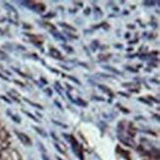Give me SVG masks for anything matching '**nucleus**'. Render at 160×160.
Returning <instances> with one entry per match:
<instances>
[{"label": "nucleus", "mask_w": 160, "mask_h": 160, "mask_svg": "<svg viewBox=\"0 0 160 160\" xmlns=\"http://www.w3.org/2000/svg\"><path fill=\"white\" fill-rule=\"evenodd\" d=\"M0 159L1 160H22V156L19 151L14 148H4L0 150Z\"/></svg>", "instance_id": "1"}, {"label": "nucleus", "mask_w": 160, "mask_h": 160, "mask_svg": "<svg viewBox=\"0 0 160 160\" xmlns=\"http://www.w3.org/2000/svg\"><path fill=\"white\" fill-rule=\"evenodd\" d=\"M17 135V137L18 138H19V140L22 143L24 146H33V143H32V140H31V138L27 136L26 134H24V133H19V132H15Z\"/></svg>", "instance_id": "2"}, {"label": "nucleus", "mask_w": 160, "mask_h": 160, "mask_svg": "<svg viewBox=\"0 0 160 160\" xmlns=\"http://www.w3.org/2000/svg\"><path fill=\"white\" fill-rule=\"evenodd\" d=\"M50 54H51V56H53L54 58H55V59H61V58H62V56H61V53L55 48H51Z\"/></svg>", "instance_id": "3"}, {"label": "nucleus", "mask_w": 160, "mask_h": 160, "mask_svg": "<svg viewBox=\"0 0 160 160\" xmlns=\"http://www.w3.org/2000/svg\"><path fill=\"white\" fill-rule=\"evenodd\" d=\"M33 10L35 12H38V13H42V12H44L46 10V6L44 4H41V3H36Z\"/></svg>", "instance_id": "4"}, {"label": "nucleus", "mask_w": 160, "mask_h": 160, "mask_svg": "<svg viewBox=\"0 0 160 160\" xmlns=\"http://www.w3.org/2000/svg\"><path fill=\"white\" fill-rule=\"evenodd\" d=\"M99 88H100V90H102L104 92H106V93H108V94L110 95V96H113V95H114V93L112 92V90H111L109 88L105 87V85H99Z\"/></svg>", "instance_id": "5"}, {"label": "nucleus", "mask_w": 160, "mask_h": 160, "mask_svg": "<svg viewBox=\"0 0 160 160\" xmlns=\"http://www.w3.org/2000/svg\"><path fill=\"white\" fill-rule=\"evenodd\" d=\"M24 100L26 101L27 103H29L30 105H32V106H34V107H37L38 109H40V110H43L44 109V107H43L41 104H37V103H34V102H32V101H30L29 99H27V98H24Z\"/></svg>", "instance_id": "6"}, {"label": "nucleus", "mask_w": 160, "mask_h": 160, "mask_svg": "<svg viewBox=\"0 0 160 160\" xmlns=\"http://www.w3.org/2000/svg\"><path fill=\"white\" fill-rule=\"evenodd\" d=\"M72 102H74L75 104H77L79 106H87V102L83 101L81 98H76V100H72Z\"/></svg>", "instance_id": "7"}, {"label": "nucleus", "mask_w": 160, "mask_h": 160, "mask_svg": "<svg viewBox=\"0 0 160 160\" xmlns=\"http://www.w3.org/2000/svg\"><path fill=\"white\" fill-rule=\"evenodd\" d=\"M59 26L65 28L66 30H70V32H76V29H74L72 26H70V25H67V24H64V23H59Z\"/></svg>", "instance_id": "8"}, {"label": "nucleus", "mask_w": 160, "mask_h": 160, "mask_svg": "<svg viewBox=\"0 0 160 160\" xmlns=\"http://www.w3.org/2000/svg\"><path fill=\"white\" fill-rule=\"evenodd\" d=\"M33 128H34V130H35V131H36V132H37V133H38V134H40V135H41L42 137H47V136H48V135H47V133H46L45 131H43L42 129H40V128H37L36 126H34Z\"/></svg>", "instance_id": "9"}, {"label": "nucleus", "mask_w": 160, "mask_h": 160, "mask_svg": "<svg viewBox=\"0 0 160 160\" xmlns=\"http://www.w3.org/2000/svg\"><path fill=\"white\" fill-rule=\"evenodd\" d=\"M104 68H105L106 70L111 71V72L115 73V74H118V75H122V72H120V71H118L117 69H114L113 67H110V66H104Z\"/></svg>", "instance_id": "10"}, {"label": "nucleus", "mask_w": 160, "mask_h": 160, "mask_svg": "<svg viewBox=\"0 0 160 160\" xmlns=\"http://www.w3.org/2000/svg\"><path fill=\"white\" fill-rule=\"evenodd\" d=\"M5 7H6V8H8L9 10H11L12 12H13L14 14H16V15H17V11H16V9H15L14 7H12L11 5H9L8 3H5Z\"/></svg>", "instance_id": "11"}, {"label": "nucleus", "mask_w": 160, "mask_h": 160, "mask_svg": "<svg viewBox=\"0 0 160 160\" xmlns=\"http://www.w3.org/2000/svg\"><path fill=\"white\" fill-rule=\"evenodd\" d=\"M23 112H24V113H25V114H26V115H27L28 117H30V118H31V119H33V120H34V121H37V122H38V119H37V118H36V117H35V116H33L32 114H31V113H30V112H27V111H25V110H23Z\"/></svg>", "instance_id": "12"}, {"label": "nucleus", "mask_w": 160, "mask_h": 160, "mask_svg": "<svg viewBox=\"0 0 160 160\" xmlns=\"http://www.w3.org/2000/svg\"><path fill=\"white\" fill-rule=\"evenodd\" d=\"M54 35L55 36V38H57V39H61V41H65V38H64L63 36L61 35L60 33H54Z\"/></svg>", "instance_id": "13"}, {"label": "nucleus", "mask_w": 160, "mask_h": 160, "mask_svg": "<svg viewBox=\"0 0 160 160\" xmlns=\"http://www.w3.org/2000/svg\"><path fill=\"white\" fill-rule=\"evenodd\" d=\"M62 47L64 48V49H65V50L67 51V52H70V53H71V52H73V48H71V47H70V46H66V45H62Z\"/></svg>", "instance_id": "14"}, {"label": "nucleus", "mask_w": 160, "mask_h": 160, "mask_svg": "<svg viewBox=\"0 0 160 160\" xmlns=\"http://www.w3.org/2000/svg\"><path fill=\"white\" fill-rule=\"evenodd\" d=\"M44 26H46L47 28H48V30H55V27L54 26V25H51V24L46 23V24H44Z\"/></svg>", "instance_id": "15"}, {"label": "nucleus", "mask_w": 160, "mask_h": 160, "mask_svg": "<svg viewBox=\"0 0 160 160\" xmlns=\"http://www.w3.org/2000/svg\"><path fill=\"white\" fill-rule=\"evenodd\" d=\"M138 100L141 101V102H143V103H145V104H148V105H151V103H150L148 100H145L143 97H139V98H138Z\"/></svg>", "instance_id": "16"}, {"label": "nucleus", "mask_w": 160, "mask_h": 160, "mask_svg": "<svg viewBox=\"0 0 160 160\" xmlns=\"http://www.w3.org/2000/svg\"><path fill=\"white\" fill-rule=\"evenodd\" d=\"M67 77H68V79H70V80H71V81H73L74 83H76V84H77V85H80V82L78 81L77 79L73 78V77H71V76H67Z\"/></svg>", "instance_id": "17"}, {"label": "nucleus", "mask_w": 160, "mask_h": 160, "mask_svg": "<svg viewBox=\"0 0 160 160\" xmlns=\"http://www.w3.org/2000/svg\"><path fill=\"white\" fill-rule=\"evenodd\" d=\"M143 4L146 6H152L155 4V2L154 1H145V2H143Z\"/></svg>", "instance_id": "18"}, {"label": "nucleus", "mask_w": 160, "mask_h": 160, "mask_svg": "<svg viewBox=\"0 0 160 160\" xmlns=\"http://www.w3.org/2000/svg\"><path fill=\"white\" fill-rule=\"evenodd\" d=\"M11 117H12V119H13L15 122H16V123H18V124H19V123L21 122V120H20L19 118H18L17 116H15V115H11Z\"/></svg>", "instance_id": "19"}, {"label": "nucleus", "mask_w": 160, "mask_h": 160, "mask_svg": "<svg viewBox=\"0 0 160 160\" xmlns=\"http://www.w3.org/2000/svg\"><path fill=\"white\" fill-rule=\"evenodd\" d=\"M45 92L48 95V96H51V95H53V92H51V88H47V90H45Z\"/></svg>", "instance_id": "20"}, {"label": "nucleus", "mask_w": 160, "mask_h": 160, "mask_svg": "<svg viewBox=\"0 0 160 160\" xmlns=\"http://www.w3.org/2000/svg\"><path fill=\"white\" fill-rule=\"evenodd\" d=\"M0 98H1V99H3V100H4V101H6V102H7V103H11V101L9 100L7 97L3 96V95H0Z\"/></svg>", "instance_id": "21"}, {"label": "nucleus", "mask_w": 160, "mask_h": 160, "mask_svg": "<svg viewBox=\"0 0 160 160\" xmlns=\"http://www.w3.org/2000/svg\"><path fill=\"white\" fill-rule=\"evenodd\" d=\"M54 123H55L57 125H58V126H61V127H63V128H67V126H65V125H63V124H61V123H59V122H57V121H53Z\"/></svg>", "instance_id": "22"}, {"label": "nucleus", "mask_w": 160, "mask_h": 160, "mask_svg": "<svg viewBox=\"0 0 160 160\" xmlns=\"http://www.w3.org/2000/svg\"><path fill=\"white\" fill-rule=\"evenodd\" d=\"M5 58H7V56H6V54H4L3 52L0 51V59H5Z\"/></svg>", "instance_id": "23"}, {"label": "nucleus", "mask_w": 160, "mask_h": 160, "mask_svg": "<svg viewBox=\"0 0 160 160\" xmlns=\"http://www.w3.org/2000/svg\"><path fill=\"white\" fill-rule=\"evenodd\" d=\"M127 69L128 70V71H131V72H134V73H137V69H133V68H131V67H127Z\"/></svg>", "instance_id": "24"}, {"label": "nucleus", "mask_w": 160, "mask_h": 160, "mask_svg": "<svg viewBox=\"0 0 160 160\" xmlns=\"http://www.w3.org/2000/svg\"><path fill=\"white\" fill-rule=\"evenodd\" d=\"M0 78H2L3 80H5V81H8V78L7 77H5V76H3L1 73H0Z\"/></svg>", "instance_id": "25"}, {"label": "nucleus", "mask_w": 160, "mask_h": 160, "mask_svg": "<svg viewBox=\"0 0 160 160\" xmlns=\"http://www.w3.org/2000/svg\"><path fill=\"white\" fill-rule=\"evenodd\" d=\"M43 158H44V160H50V159L48 158L47 154H45V153H44V154H43Z\"/></svg>", "instance_id": "26"}, {"label": "nucleus", "mask_w": 160, "mask_h": 160, "mask_svg": "<svg viewBox=\"0 0 160 160\" xmlns=\"http://www.w3.org/2000/svg\"><path fill=\"white\" fill-rule=\"evenodd\" d=\"M53 16H54V14H53V13H51V14H48V15H46V18H50V17H53Z\"/></svg>", "instance_id": "27"}, {"label": "nucleus", "mask_w": 160, "mask_h": 160, "mask_svg": "<svg viewBox=\"0 0 160 160\" xmlns=\"http://www.w3.org/2000/svg\"><path fill=\"white\" fill-rule=\"evenodd\" d=\"M89 12H90V8H87V9L85 10V14H86V15H89Z\"/></svg>", "instance_id": "28"}, {"label": "nucleus", "mask_w": 160, "mask_h": 160, "mask_svg": "<svg viewBox=\"0 0 160 160\" xmlns=\"http://www.w3.org/2000/svg\"><path fill=\"white\" fill-rule=\"evenodd\" d=\"M148 97H149V98H151V100H153V101H155V102H157V103L159 102V101H158L157 99H155V98H154V97H151V96H148Z\"/></svg>", "instance_id": "29"}, {"label": "nucleus", "mask_w": 160, "mask_h": 160, "mask_svg": "<svg viewBox=\"0 0 160 160\" xmlns=\"http://www.w3.org/2000/svg\"><path fill=\"white\" fill-rule=\"evenodd\" d=\"M55 104H57V105L58 106V108H60L61 110H62V108H61V105H60V104H58V102H57V101H55V102H54Z\"/></svg>", "instance_id": "30"}, {"label": "nucleus", "mask_w": 160, "mask_h": 160, "mask_svg": "<svg viewBox=\"0 0 160 160\" xmlns=\"http://www.w3.org/2000/svg\"><path fill=\"white\" fill-rule=\"evenodd\" d=\"M14 82H15V83H17L18 85H22V87H24V85L22 84V83H20L19 81H14Z\"/></svg>", "instance_id": "31"}, {"label": "nucleus", "mask_w": 160, "mask_h": 160, "mask_svg": "<svg viewBox=\"0 0 160 160\" xmlns=\"http://www.w3.org/2000/svg\"><path fill=\"white\" fill-rule=\"evenodd\" d=\"M120 94L121 95H124V96H126V97H128V94H126V93H123V92H119Z\"/></svg>", "instance_id": "32"}, {"label": "nucleus", "mask_w": 160, "mask_h": 160, "mask_svg": "<svg viewBox=\"0 0 160 160\" xmlns=\"http://www.w3.org/2000/svg\"><path fill=\"white\" fill-rule=\"evenodd\" d=\"M122 111H125L126 113H128V110H127V109H124V108H122Z\"/></svg>", "instance_id": "33"}, {"label": "nucleus", "mask_w": 160, "mask_h": 160, "mask_svg": "<svg viewBox=\"0 0 160 160\" xmlns=\"http://www.w3.org/2000/svg\"><path fill=\"white\" fill-rule=\"evenodd\" d=\"M130 33H126V38H130Z\"/></svg>", "instance_id": "34"}, {"label": "nucleus", "mask_w": 160, "mask_h": 160, "mask_svg": "<svg viewBox=\"0 0 160 160\" xmlns=\"http://www.w3.org/2000/svg\"><path fill=\"white\" fill-rule=\"evenodd\" d=\"M128 28H131V29H134V26H128Z\"/></svg>", "instance_id": "35"}, {"label": "nucleus", "mask_w": 160, "mask_h": 160, "mask_svg": "<svg viewBox=\"0 0 160 160\" xmlns=\"http://www.w3.org/2000/svg\"><path fill=\"white\" fill-rule=\"evenodd\" d=\"M57 160H62V159H60L59 157H57Z\"/></svg>", "instance_id": "36"}, {"label": "nucleus", "mask_w": 160, "mask_h": 160, "mask_svg": "<svg viewBox=\"0 0 160 160\" xmlns=\"http://www.w3.org/2000/svg\"><path fill=\"white\" fill-rule=\"evenodd\" d=\"M0 160H1V159H0Z\"/></svg>", "instance_id": "37"}]
</instances>
